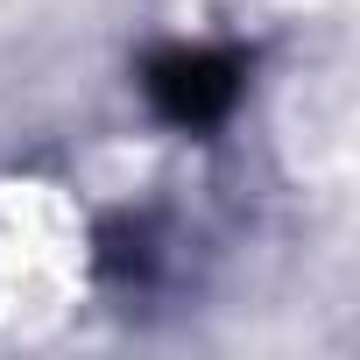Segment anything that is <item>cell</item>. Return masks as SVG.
Wrapping results in <instances>:
<instances>
[{"label": "cell", "mask_w": 360, "mask_h": 360, "mask_svg": "<svg viewBox=\"0 0 360 360\" xmlns=\"http://www.w3.org/2000/svg\"><path fill=\"white\" fill-rule=\"evenodd\" d=\"M233 92H240V78H233V64L212 57V50H162V57L148 64V99H155L176 127L219 120V113L233 106Z\"/></svg>", "instance_id": "6da1fadb"}]
</instances>
